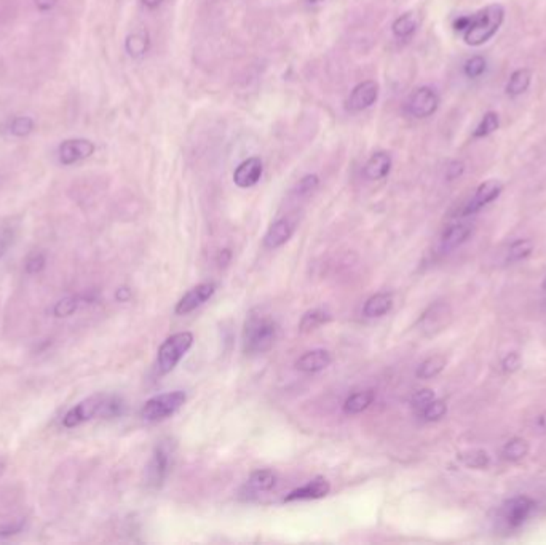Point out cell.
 I'll return each instance as SVG.
<instances>
[{"label": "cell", "instance_id": "cell-4", "mask_svg": "<svg viewBox=\"0 0 546 545\" xmlns=\"http://www.w3.org/2000/svg\"><path fill=\"white\" fill-rule=\"evenodd\" d=\"M186 400L187 395L182 390L155 395L150 400H147L146 405L142 406L141 417L147 422H162L175 414L176 411H179L181 406L186 403Z\"/></svg>", "mask_w": 546, "mask_h": 545}, {"label": "cell", "instance_id": "cell-1", "mask_svg": "<svg viewBox=\"0 0 546 545\" xmlns=\"http://www.w3.org/2000/svg\"><path fill=\"white\" fill-rule=\"evenodd\" d=\"M505 21V8L491 3L469 17L468 28L463 30V42L469 47H481L494 39Z\"/></svg>", "mask_w": 546, "mask_h": 545}, {"label": "cell", "instance_id": "cell-17", "mask_svg": "<svg viewBox=\"0 0 546 545\" xmlns=\"http://www.w3.org/2000/svg\"><path fill=\"white\" fill-rule=\"evenodd\" d=\"M168 473V452L165 451V448L160 446L157 448L154 456L149 462V467H147V483L152 488H160L165 481Z\"/></svg>", "mask_w": 546, "mask_h": 545}, {"label": "cell", "instance_id": "cell-24", "mask_svg": "<svg viewBox=\"0 0 546 545\" xmlns=\"http://www.w3.org/2000/svg\"><path fill=\"white\" fill-rule=\"evenodd\" d=\"M417 18L412 13H404L391 24V30L398 39H407L417 30Z\"/></svg>", "mask_w": 546, "mask_h": 545}, {"label": "cell", "instance_id": "cell-18", "mask_svg": "<svg viewBox=\"0 0 546 545\" xmlns=\"http://www.w3.org/2000/svg\"><path fill=\"white\" fill-rule=\"evenodd\" d=\"M391 170V157L387 152H376L374 155L367 160L364 166V178L369 181H379L389 176Z\"/></svg>", "mask_w": 546, "mask_h": 545}, {"label": "cell", "instance_id": "cell-9", "mask_svg": "<svg viewBox=\"0 0 546 545\" xmlns=\"http://www.w3.org/2000/svg\"><path fill=\"white\" fill-rule=\"evenodd\" d=\"M377 98H379V85L374 80H364L351 90L349 99H347V108L353 112L364 111L371 108Z\"/></svg>", "mask_w": 546, "mask_h": 545}, {"label": "cell", "instance_id": "cell-21", "mask_svg": "<svg viewBox=\"0 0 546 545\" xmlns=\"http://www.w3.org/2000/svg\"><path fill=\"white\" fill-rule=\"evenodd\" d=\"M393 307V298L391 294L387 293H379L371 296L366 300L363 314L367 318H377V317H384L385 314H389Z\"/></svg>", "mask_w": 546, "mask_h": 545}, {"label": "cell", "instance_id": "cell-10", "mask_svg": "<svg viewBox=\"0 0 546 545\" xmlns=\"http://www.w3.org/2000/svg\"><path fill=\"white\" fill-rule=\"evenodd\" d=\"M216 291V285L214 283H200L195 288H192L191 291H187L177 303L175 312L177 315H187L193 312V310L200 307L206 303V300L213 296Z\"/></svg>", "mask_w": 546, "mask_h": 545}, {"label": "cell", "instance_id": "cell-45", "mask_svg": "<svg viewBox=\"0 0 546 545\" xmlns=\"http://www.w3.org/2000/svg\"><path fill=\"white\" fill-rule=\"evenodd\" d=\"M141 2L144 3V7L154 10V8L160 7V5L163 3V0H141Z\"/></svg>", "mask_w": 546, "mask_h": 545}, {"label": "cell", "instance_id": "cell-50", "mask_svg": "<svg viewBox=\"0 0 546 545\" xmlns=\"http://www.w3.org/2000/svg\"><path fill=\"white\" fill-rule=\"evenodd\" d=\"M543 289H546V277H545V280H543Z\"/></svg>", "mask_w": 546, "mask_h": 545}, {"label": "cell", "instance_id": "cell-25", "mask_svg": "<svg viewBox=\"0 0 546 545\" xmlns=\"http://www.w3.org/2000/svg\"><path fill=\"white\" fill-rule=\"evenodd\" d=\"M446 366V358L442 355H433L420 363L417 370V378L420 379H431L441 373Z\"/></svg>", "mask_w": 546, "mask_h": 545}, {"label": "cell", "instance_id": "cell-8", "mask_svg": "<svg viewBox=\"0 0 546 545\" xmlns=\"http://www.w3.org/2000/svg\"><path fill=\"white\" fill-rule=\"evenodd\" d=\"M502 191H503V184L498 180H487L481 182V184L478 186L476 192H474V197L468 202V205L465 207L462 215L468 216L479 211L482 207H486L494 200H497Z\"/></svg>", "mask_w": 546, "mask_h": 545}, {"label": "cell", "instance_id": "cell-38", "mask_svg": "<svg viewBox=\"0 0 546 545\" xmlns=\"http://www.w3.org/2000/svg\"><path fill=\"white\" fill-rule=\"evenodd\" d=\"M45 267V256L42 253L32 254L26 261V272L28 274H39Z\"/></svg>", "mask_w": 546, "mask_h": 545}, {"label": "cell", "instance_id": "cell-7", "mask_svg": "<svg viewBox=\"0 0 546 545\" xmlns=\"http://www.w3.org/2000/svg\"><path fill=\"white\" fill-rule=\"evenodd\" d=\"M96 146L90 140H66L58 147V159L61 165H74L95 154Z\"/></svg>", "mask_w": 546, "mask_h": 545}, {"label": "cell", "instance_id": "cell-12", "mask_svg": "<svg viewBox=\"0 0 546 545\" xmlns=\"http://www.w3.org/2000/svg\"><path fill=\"white\" fill-rule=\"evenodd\" d=\"M451 322V310L446 304H435L422 315L420 329L425 334H435L442 328H446Z\"/></svg>", "mask_w": 546, "mask_h": 545}, {"label": "cell", "instance_id": "cell-44", "mask_svg": "<svg viewBox=\"0 0 546 545\" xmlns=\"http://www.w3.org/2000/svg\"><path fill=\"white\" fill-rule=\"evenodd\" d=\"M469 24V17H458L456 21H454V29L456 30H465Z\"/></svg>", "mask_w": 546, "mask_h": 545}, {"label": "cell", "instance_id": "cell-20", "mask_svg": "<svg viewBox=\"0 0 546 545\" xmlns=\"http://www.w3.org/2000/svg\"><path fill=\"white\" fill-rule=\"evenodd\" d=\"M150 48V35L146 29L135 30L125 40V50L131 58H141Z\"/></svg>", "mask_w": 546, "mask_h": 545}, {"label": "cell", "instance_id": "cell-33", "mask_svg": "<svg viewBox=\"0 0 546 545\" xmlns=\"http://www.w3.org/2000/svg\"><path fill=\"white\" fill-rule=\"evenodd\" d=\"M460 459L467 467L471 468H484L489 466V462H491V457H489L487 452L481 450L468 451L465 455H460Z\"/></svg>", "mask_w": 546, "mask_h": 545}, {"label": "cell", "instance_id": "cell-49", "mask_svg": "<svg viewBox=\"0 0 546 545\" xmlns=\"http://www.w3.org/2000/svg\"><path fill=\"white\" fill-rule=\"evenodd\" d=\"M310 3H320V2H323V0H309Z\"/></svg>", "mask_w": 546, "mask_h": 545}, {"label": "cell", "instance_id": "cell-47", "mask_svg": "<svg viewBox=\"0 0 546 545\" xmlns=\"http://www.w3.org/2000/svg\"><path fill=\"white\" fill-rule=\"evenodd\" d=\"M538 424L542 429H546V412H543V414L538 417Z\"/></svg>", "mask_w": 546, "mask_h": 545}, {"label": "cell", "instance_id": "cell-27", "mask_svg": "<svg viewBox=\"0 0 546 545\" xmlns=\"http://www.w3.org/2000/svg\"><path fill=\"white\" fill-rule=\"evenodd\" d=\"M277 485V475L269 468L256 470L249 477V486H253L256 491H270Z\"/></svg>", "mask_w": 546, "mask_h": 545}, {"label": "cell", "instance_id": "cell-2", "mask_svg": "<svg viewBox=\"0 0 546 545\" xmlns=\"http://www.w3.org/2000/svg\"><path fill=\"white\" fill-rule=\"evenodd\" d=\"M277 323L264 315H251L243 331V345L246 354H264L273 347L277 339Z\"/></svg>", "mask_w": 546, "mask_h": 545}, {"label": "cell", "instance_id": "cell-41", "mask_svg": "<svg viewBox=\"0 0 546 545\" xmlns=\"http://www.w3.org/2000/svg\"><path fill=\"white\" fill-rule=\"evenodd\" d=\"M58 2L59 0H34V5L39 12L47 13V12H52L56 5H58Z\"/></svg>", "mask_w": 546, "mask_h": 545}, {"label": "cell", "instance_id": "cell-42", "mask_svg": "<svg viewBox=\"0 0 546 545\" xmlns=\"http://www.w3.org/2000/svg\"><path fill=\"white\" fill-rule=\"evenodd\" d=\"M21 528H23V522H19L17 524H8V526L0 528V537L13 536V534H17V533L21 531Z\"/></svg>", "mask_w": 546, "mask_h": 545}, {"label": "cell", "instance_id": "cell-36", "mask_svg": "<svg viewBox=\"0 0 546 545\" xmlns=\"http://www.w3.org/2000/svg\"><path fill=\"white\" fill-rule=\"evenodd\" d=\"M320 184V178L316 175H307L304 176L302 180L298 182V186H295L294 193L299 197H307L310 193L315 192L316 187Z\"/></svg>", "mask_w": 546, "mask_h": 545}, {"label": "cell", "instance_id": "cell-29", "mask_svg": "<svg viewBox=\"0 0 546 545\" xmlns=\"http://www.w3.org/2000/svg\"><path fill=\"white\" fill-rule=\"evenodd\" d=\"M329 320H331V317L324 312V310L313 309V310H309V312L304 315L302 320H300L299 328H300V331H302V333H309V331H313L316 328H320L321 325L328 323Z\"/></svg>", "mask_w": 546, "mask_h": 545}, {"label": "cell", "instance_id": "cell-5", "mask_svg": "<svg viewBox=\"0 0 546 545\" xmlns=\"http://www.w3.org/2000/svg\"><path fill=\"white\" fill-rule=\"evenodd\" d=\"M107 399H109V395L96 394L81 400L80 403L72 406V408L66 412V416L63 417V426L66 429H74V427H79L96 416H103Z\"/></svg>", "mask_w": 546, "mask_h": 545}, {"label": "cell", "instance_id": "cell-43", "mask_svg": "<svg viewBox=\"0 0 546 545\" xmlns=\"http://www.w3.org/2000/svg\"><path fill=\"white\" fill-rule=\"evenodd\" d=\"M10 243H12V233H10L8 231L0 232V258L7 253Z\"/></svg>", "mask_w": 546, "mask_h": 545}, {"label": "cell", "instance_id": "cell-34", "mask_svg": "<svg viewBox=\"0 0 546 545\" xmlns=\"http://www.w3.org/2000/svg\"><path fill=\"white\" fill-rule=\"evenodd\" d=\"M81 303H84V299L79 296L66 298L63 300H59V303L55 305L53 314L56 315V317H69V315H72L75 310L80 307Z\"/></svg>", "mask_w": 546, "mask_h": 545}, {"label": "cell", "instance_id": "cell-31", "mask_svg": "<svg viewBox=\"0 0 546 545\" xmlns=\"http://www.w3.org/2000/svg\"><path fill=\"white\" fill-rule=\"evenodd\" d=\"M534 251V243L532 240H527V238H520L516 240L508 249V261L509 262H516L520 259H525L530 253Z\"/></svg>", "mask_w": 546, "mask_h": 545}, {"label": "cell", "instance_id": "cell-3", "mask_svg": "<svg viewBox=\"0 0 546 545\" xmlns=\"http://www.w3.org/2000/svg\"><path fill=\"white\" fill-rule=\"evenodd\" d=\"M193 344V334L188 331L176 333L168 338L165 343L158 349L157 356V368L160 374H168L176 368L184 355L188 352V349Z\"/></svg>", "mask_w": 546, "mask_h": 545}, {"label": "cell", "instance_id": "cell-37", "mask_svg": "<svg viewBox=\"0 0 546 545\" xmlns=\"http://www.w3.org/2000/svg\"><path fill=\"white\" fill-rule=\"evenodd\" d=\"M433 400H435V392H433L431 389H422L412 395L411 405H412V408L417 410L418 412H422L427 408V405L431 403Z\"/></svg>", "mask_w": 546, "mask_h": 545}, {"label": "cell", "instance_id": "cell-23", "mask_svg": "<svg viewBox=\"0 0 546 545\" xmlns=\"http://www.w3.org/2000/svg\"><path fill=\"white\" fill-rule=\"evenodd\" d=\"M374 399H376V392L371 389L356 392V394L350 395L349 399L345 400L344 411L347 414H358V412H363L364 410L369 408Z\"/></svg>", "mask_w": 546, "mask_h": 545}, {"label": "cell", "instance_id": "cell-32", "mask_svg": "<svg viewBox=\"0 0 546 545\" xmlns=\"http://www.w3.org/2000/svg\"><path fill=\"white\" fill-rule=\"evenodd\" d=\"M487 68V61L481 55H474L471 58L467 59L465 66H463V73L468 79H479L481 75L486 73Z\"/></svg>", "mask_w": 546, "mask_h": 545}, {"label": "cell", "instance_id": "cell-39", "mask_svg": "<svg viewBox=\"0 0 546 545\" xmlns=\"http://www.w3.org/2000/svg\"><path fill=\"white\" fill-rule=\"evenodd\" d=\"M463 171H465V165H463V162L452 160L446 168V180L447 181L457 180V178H460L463 175Z\"/></svg>", "mask_w": 546, "mask_h": 545}, {"label": "cell", "instance_id": "cell-16", "mask_svg": "<svg viewBox=\"0 0 546 545\" xmlns=\"http://www.w3.org/2000/svg\"><path fill=\"white\" fill-rule=\"evenodd\" d=\"M294 226L289 219H278L272 226L269 227L267 233L264 237V247L269 249H275L283 247L291 237H293Z\"/></svg>", "mask_w": 546, "mask_h": 545}, {"label": "cell", "instance_id": "cell-30", "mask_svg": "<svg viewBox=\"0 0 546 545\" xmlns=\"http://www.w3.org/2000/svg\"><path fill=\"white\" fill-rule=\"evenodd\" d=\"M529 452V443L524 438H513L503 448V456L509 461H519Z\"/></svg>", "mask_w": 546, "mask_h": 545}, {"label": "cell", "instance_id": "cell-6", "mask_svg": "<svg viewBox=\"0 0 546 545\" xmlns=\"http://www.w3.org/2000/svg\"><path fill=\"white\" fill-rule=\"evenodd\" d=\"M440 108V96L431 86H420L411 95L407 101V111L416 119H427L431 117Z\"/></svg>", "mask_w": 546, "mask_h": 545}, {"label": "cell", "instance_id": "cell-19", "mask_svg": "<svg viewBox=\"0 0 546 545\" xmlns=\"http://www.w3.org/2000/svg\"><path fill=\"white\" fill-rule=\"evenodd\" d=\"M530 84H532V70L527 68H520L509 75V80L507 86H505V91H507V95L511 96V98H518V96L524 95L525 91L529 90Z\"/></svg>", "mask_w": 546, "mask_h": 545}, {"label": "cell", "instance_id": "cell-13", "mask_svg": "<svg viewBox=\"0 0 546 545\" xmlns=\"http://www.w3.org/2000/svg\"><path fill=\"white\" fill-rule=\"evenodd\" d=\"M331 491V485L324 478H315V480L309 481L307 485L295 488L291 491L286 497L283 499L284 502H295V501H313V499L326 497Z\"/></svg>", "mask_w": 546, "mask_h": 545}, {"label": "cell", "instance_id": "cell-35", "mask_svg": "<svg viewBox=\"0 0 546 545\" xmlns=\"http://www.w3.org/2000/svg\"><path fill=\"white\" fill-rule=\"evenodd\" d=\"M447 411V406L444 403L442 400H433L431 403L427 405V408L422 411V416L425 421H440L441 417L446 414Z\"/></svg>", "mask_w": 546, "mask_h": 545}, {"label": "cell", "instance_id": "cell-40", "mask_svg": "<svg viewBox=\"0 0 546 545\" xmlns=\"http://www.w3.org/2000/svg\"><path fill=\"white\" fill-rule=\"evenodd\" d=\"M502 366H503V370L507 371V373H514V371H518L519 366H520V356H519V354L518 352L508 354L503 358Z\"/></svg>", "mask_w": 546, "mask_h": 545}, {"label": "cell", "instance_id": "cell-28", "mask_svg": "<svg viewBox=\"0 0 546 545\" xmlns=\"http://www.w3.org/2000/svg\"><path fill=\"white\" fill-rule=\"evenodd\" d=\"M500 126V119H498V114L494 111H489L484 114V117L479 122V125L476 126V130L473 131V137H478V140H481V137H487L491 136L492 133L498 130Z\"/></svg>", "mask_w": 546, "mask_h": 545}, {"label": "cell", "instance_id": "cell-22", "mask_svg": "<svg viewBox=\"0 0 546 545\" xmlns=\"http://www.w3.org/2000/svg\"><path fill=\"white\" fill-rule=\"evenodd\" d=\"M471 233V226L469 224H452L444 231L441 237V245L444 249H454L462 245Z\"/></svg>", "mask_w": 546, "mask_h": 545}, {"label": "cell", "instance_id": "cell-48", "mask_svg": "<svg viewBox=\"0 0 546 545\" xmlns=\"http://www.w3.org/2000/svg\"><path fill=\"white\" fill-rule=\"evenodd\" d=\"M3 472H5V463L0 462V477L3 475Z\"/></svg>", "mask_w": 546, "mask_h": 545}, {"label": "cell", "instance_id": "cell-14", "mask_svg": "<svg viewBox=\"0 0 546 545\" xmlns=\"http://www.w3.org/2000/svg\"><path fill=\"white\" fill-rule=\"evenodd\" d=\"M535 508V502L530 497H514L503 507V515L511 528H518L529 518Z\"/></svg>", "mask_w": 546, "mask_h": 545}, {"label": "cell", "instance_id": "cell-11", "mask_svg": "<svg viewBox=\"0 0 546 545\" xmlns=\"http://www.w3.org/2000/svg\"><path fill=\"white\" fill-rule=\"evenodd\" d=\"M264 165L262 160L259 157H249L244 162H242L233 173V182L242 189H248V187L256 186L262 176Z\"/></svg>", "mask_w": 546, "mask_h": 545}, {"label": "cell", "instance_id": "cell-46", "mask_svg": "<svg viewBox=\"0 0 546 545\" xmlns=\"http://www.w3.org/2000/svg\"><path fill=\"white\" fill-rule=\"evenodd\" d=\"M130 298V291L126 288H120L119 291H117V299H120V300H126Z\"/></svg>", "mask_w": 546, "mask_h": 545}, {"label": "cell", "instance_id": "cell-26", "mask_svg": "<svg viewBox=\"0 0 546 545\" xmlns=\"http://www.w3.org/2000/svg\"><path fill=\"white\" fill-rule=\"evenodd\" d=\"M8 133L17 137H26L35 130V122L29 115H18L13 117L7 125Z\"/></svg>", "mask_w": 546, "mask_h": 545}, {"label": "cell", "instance_id": "cell-15", "mask_svg": "<svg viewBox=\"0 0 546 545\" xmlns=\"http://www.w3.org/2000/svg\"><path fill=\"white\" fill-rule=\"evenodd\" d=\"M333 363V355L324 349H315L305 352L295 361V368L302 373H318Z\"/></svg>", "mask_w": 546, "mask_h": 545}]
</instances>
